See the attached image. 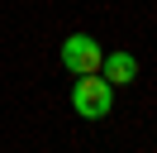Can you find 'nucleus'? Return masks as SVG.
Here are the masks:
<instances>
[{
  "mask_svg": "<svg viewBox=\"0 0 157 153\" xmlns=\"http://www.w3.org/2000/svg\"><path fill=\"white\" fill-rule=\"evenodd\" d=\"M71 110H76L81 120H109V110H114V86L100 72H81L76 81H71Z\"/></svg>",
  "mask_w": 157,
  "mask_h": 153,
  "instance_id": "1",
  "label": "nucleus"
},
{
  "mask_svg": "<svg viewBox=\"0 0 157 153\" xmlns=\"http://www.w3.org/2000/svg\"><path fill=\"white\" fill-rule=\"evenodd\" d=\"M100 76H105L114 91H119V86H133L138 81V57L124 53V48H119V53H105V57H100Z\"/></svg>",
  "mask_w": 157,
  "mask_h": 153,
  "instance_id": "3",
  "label": "nucleus"
},
{
  "mask_svg": "<svg viewBox=\"0 0 157 153\" xmlns=\"http://www.w3.org/2000/svg\"><path fill=\"white\" fill-rule=\"evenodd\" d=\"M57 57H62V67H67L71 76H81V72H100L105 48H100L90 34H67V43L57 48Z\"/></svg>",
  "mask_w": 157,
  "mask_h": 153,
  "instance_id": "2",
  "label": "nucleus"
}]
</instances>
